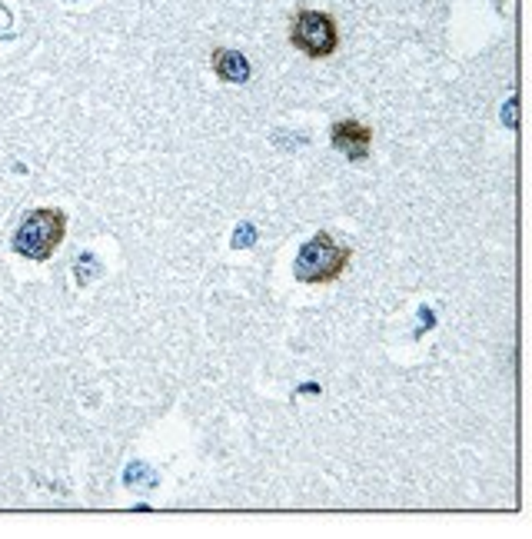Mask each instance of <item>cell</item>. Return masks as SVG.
Masks as SVG:
<instances>
[{"mask_svg":"<svg viewBox=\"0 0 532 539\" xmlns=\"http://www.w3.org/2000/svg\"><path fill=\"white\" fill-rule=\"evenodd\" d=\"M350 263V250L336 243L329 233H316L310 243H303L300 253H296V263H293V273L300 283H313V287H323V283H333L346 270Z\"/></svg>","mask_w":532,"mask_h":539,"instance_id":"cell-2","label":"cell"},{"mask_svg":"<svg viewBox=\"0 0 532 539\" xmlns=\"http://www.w3.org/2000/svg\"><path fill=\"white\" fill-rule=\"evenodd\" d=\"M289 41L303 54L329 57L340 47V30H336V20L323 10H300L289 24Z\"/></svg>","mask_w":532,"mask_h":539,"instance_id":"cell-3","label":"cell"},{"mask_svg":"<svg viewBox=\"0 0 532 539\" xmlns=\"http://www.w3.org/2000/svg\"><path fill=\"white\" fill-rule=\"evenodd\" d=\"M64 233H67V213L54 207H41L30 210L24 223L17 227L14 233V250L27 260H50L54 250L64 243Z\"/></svg>","mask_w":532,"mask_h":539,"instance_id":"cell-1","label":"cell"},{"mask_svg":"<svg viewBox=\"0 0 532 539\" xmlns=\"http://www.w3.org/2000/svg\"><path fill=\"white\" fill-rule=\"evenodd\" d=\"M213 73L227 83H246L250 80V60L236 50H213Z\"/></svg>","mask_w":532,"mask_h":539,"instance_id":"cell-5","label":"cell"},{"mask_svg":"<svg viewBox=\"0 0 532 539\" xmlns=\"http://www.w3.org/2000/svg\"><path fill=\"white\" fill-rule=\"evenodd\" d=\"M369 143H373V130L359 120H340L333 127V147L353 164L369 157Z\"/></svg>","mask_w":532,"mask_h":539,"instance_id":"cell-4","label":"cell"}]
</instances>
